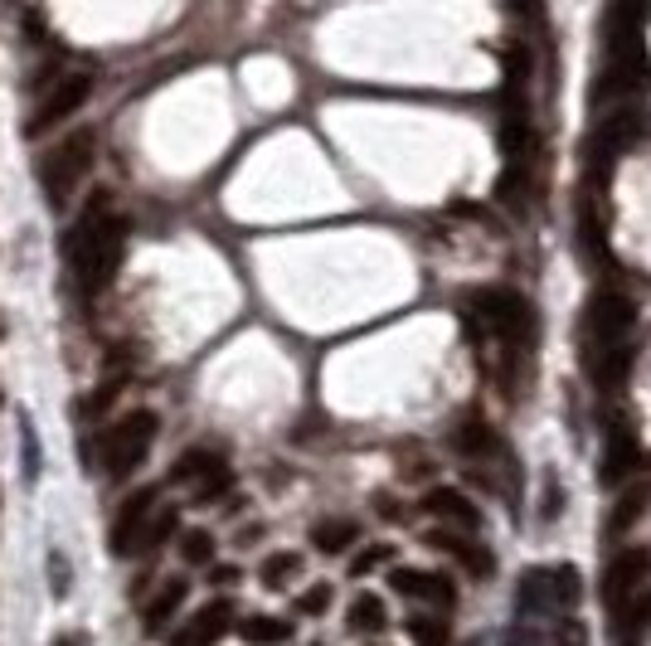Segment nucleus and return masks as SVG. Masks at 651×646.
<instances>
[{
	"instance_id": "obj_1",
	"label": "nucleus",
	"mask_w": 651,
	"mask_h": 646,
	"mask_svg": "<svg viewBox=\"0 0 651 646\" xmlns=\"http://www.w3.org/2000/svg\"><path fill=\"white\" fill-rule=\"evenodd\" d=\"M632 326L637 311L622 292H598L584 311V370L594 374V384L603 389H622L632 370Z\"/></svg>"
},
{
	"instance_id": "obj_2",
	"label": "nucleus",
	"mask_w": 651,
	"mask_h": 646,
	"mask_svg": "<svg viewBox=\"0 0 651 646\" xmlns=\"http://www.w3.org/2000/svg\"><path fill=\"white\" fill-rule=\"evenodd\" d=\"M69 263H73V277H78V287L88 292V297H97V292L113 287L117 267H122V253H127V224L113 214L103 219L97 229H88V234H69Z\"/></svg>"
},
{
	"instance_id": "obj_3",
	"label": "nucleus",
	"mask_w": 651,
	"mask_h": 646,
	"mask_svg": "<svg viewBox=\"0 0 651 646\" xmlns=\"http://www.w3.org/2000/svg\"><path fill=\"white\" fill-rule=\"evenodd\" d=\"M462 321L476 340H501L515 356L521 336H531V307L506 287H482L462 297Z\"/></svg>"
},
{
	"instance_id": "obj_4",
	"label": "nucleus",
	"mask_w": 651,
	"mask_h": 646,
	"mask_svg": "<svg viewBox=\"0 0 651 646\" xmlns=\"http://www.w3.org/2000/svg\"><path fill=\"white\" fill-rule=\"evenodd\" d=\"M93 156H97V137L93 127H78L69 131L64 141L49 151V161L40 166V186H44V200L54 204V210H64L73 200V190L83 186V176L93 170Z\"/></svg>"
},
{
	"instance_id": "obj_5",
	"label": "nucleus",
	"mask_w": 651,
	"mask_h": 646,
	"mask_svg": "<svg viewBox=\"0 0 651 646\" xmlns=\"http://www.w3.org/2000/svg\"><path fill=\"white\" fill-rule=\"evenodd\" d=\"M156 443V413L151 409H132L127 419H117L103 437V462L113 477H127V472L141 467V457L151 453Z\"/></svg>"
},
{
	"instance_id": "obj_6",
	"label": "nucleus",
	"mask_w": 651,
	"mask_h": 646,
	"mask_svg": "<svg viewBox=\"0 0 651 646\" xmlns=\"http://www.w3.org/2000/svg\"><path fill=\"white\" fill-rule=\"evenodd\" d=\"M584 599V583L574 564H555V569H535L521 589V607L535 613V607H574Z\"/></svg>"
},
{
	"instance_id": "obj_7",
	"label": "nucleus",
	"mask_w": 651,
	"mask_h": 646,
	"mask_svg": "<svg viewBox=\"0 0 651 646\" xmlns=\"http://www.w3.org/2000/svg\"><path fill=\"white\" fill-rule=\"evenodd\" d=\"M170 481H180V486H195V501H214V496H224L229 486H233V472L224 467V457H214V453H204V447H195V453H186L170 467Z\"/></svg>"
},
{
	"instance_id": "obj_8",
	"label": "nucleus",
	"mask_w": 651,
	"mask_h": 646,
	"mask_svg": "<svg viewBox=\"0 0 651 646\" xmlns=\"http://www.w3.org/2000/svg\"><path fill=\"white\" fill-rule=\"evenodd\" d=\"M88 93H93V73H69V78H59L54 83V93L44 97L40 107H34V117H30V137H44L49 127H59L64 117H73L83 103H88Z\"/></svg>"
},
{
	"instance_id": "obj_9",
	"label": "nucleus",
	"mask_w": 651,
	"mask_h": 646,
	"mask_svg": "<svg viewBox=\"0 0 651 646\" xmlns=\"http://www.w3.org/2000/svg\"><path fill=\"white\" fill-rule=\"evenodd\" d=\"M647 574H651V554L647 550H628V554H618L608 564V574H603V599L618 607V613H628V607L642 599V589H647Z\"/></svg>"
},
{
	"instance_id": "obj_10",
	"label": "nucleus",
	"mask_w": 651,
	"mask_h": 646,
	"mask_svg": "<svg viewBox=\"0 0 651 646\" xmlns=\"http://www.w3.org/2000/svg\"><path fill=\"white\" fill-rule=\"evenodd\" d=\"M647 467V453H642V443H637V433L628 428V423H612L608 428V453H603V481L608 486H618V481H628L632 472H642Z\"/></svg>"
},
{
	"instance_id": "obj_11",
	"label": "nucleus",
	"mask_w": 651,
	"mask_h": 646,
	"mask_svg": "<svg viewBox=\"0 0 651 646\" xmlns=\"http://www.w3.org/2000/svg\"><path fill=\"white\" fill-rule=\"evenodd\" d=\"M423 544L433 554H448V559H458V564L466 569V574H491V569H496V559H491V550L486 544H476V540H466L462 530H428L423 534Z\"/></svg>"
},
{
	"instance_id": "obj_12",
	"label": "nucleus",
	"mask_w": 651,
	"mask_h": 646,
	"mask_svg": "<svg viewBox=\"0 0 651 646\" xmlns=\"http://www.w3.org/2000/svg\"><path fill=\"white\" fill-rule=\"evenodd\" d=\"M151 516H156V486H141V491L122 506V516L113 520V554L117 559H127L132 550H137V534L146 530Z\"/></svg>"
},
{
	"instance_id": "obj_13",
	"label": "nucleus",
	"mask_w": 651,
	"mask_h": 646,
	"mask_svg": "<svg viewBox=\"0 0 651 646\" xmlns=\"http://www.w3.org/2000/svg\"><path fill=\"white\" fill-rule=\"evenodd\" d=\"M389 583H395L399 599H413V603H433V607L458 603V589H452L442 574H428V569H395Z\"/></svg>"
},
{
	"instance_id": "obj_14",
	"label": "nucleus",
	"mask_w": 651,
	"mask_h": 646,
	"mask_svg": "<svg viewBox=\"0 0 651 646\" xmlns=\"http://www.w3.org/2000/svg\"><path fill=\"white\" fill-rule=\"evenodd\" d=\"M423 510L433 520H442V530H476L482 526V510H476L472 501H466L462 491H452V486H433V491L423 496Z\"/></svg>"
},
{
	"instance_id": "obj_15",
	"label": "nucleus",
	"mask_w": 651,
	"mask_h": 646,
	"mask_svg": "<svg viewBox=\"0 0 651 646\" xmlns=\"http://www.w3.org/2000/svg\"><path fill=\"white\" fill-rule=\"evenodd\" d=\"M229 623H233V607L219 599V603H210V607H200V613L190 617L186 627L170 637V646H214L219 637L229 632Z\"/></svg>"
},
{
	"instance_id": "obj_16",
	"label": "nucleus",
	"mask_w": 651,
	"mask_h": 646,
	"mask_svg": "<svg viewBox=\"0 0 651 646\" xmlns=\"http://www.w3.org/2000/svg\"><path fill=\"white\" fill-rule=\"evenodd\" d=\"M452 447H458L462 457H472V462H482L491 453H501V437L496 428H491L486 419H476V413H466V419L452 428Z\"/></svg>"
},
{
	"instance_id": "obj_17",
	"label": "nucleus",
	"mask_w": 651,
	"mask_h": 646,
	"mask_svg": "<svg viewBox=\"0 0 651 646\" xmlns=\"http://www.w3.org/2000/svg\"><path fill=\"white\" fill-rule=\"evenodd\" d=\"M186 599H190V583H186V579H166L161 589H156V599L146 603V613H141V617H146V632H151V637H161L170 617L186 607Z\"/></svg>"
},
{
	"instance_id": "obj_18",
	"label": "nucleus",
	"mask_w": 651,
	"mask_h": 646,
	"mask_svg": "<svg viewBox=\"0 0 651 646\" xmlns=\"http://www.w3.org/2000/svg\"><path fill=\"white\" fill-rule=\"evenodd\" d=\"M355 540H360V526H355L350 516H330V520H322V526L312 530V544L322 554H340V550H350Z\"/></svg>"
},
{
	"instance_id": "obj_19",
	"label": "nucleus",
	"mask_w": 651,
	"mask_h": 646,
	"mask_svg": "<svg viewBox=\"0 0 651 646\" xmlns=\"http://www.w3.org/2000/svg\"><path fill=\"white\" fill-rule=\"evenodd\" d=\"M176 530H180V510L176 506H156V516L146 520V530L137 534V550L132 554H156Z\"/></svg>"
},
{
	"instance_id": "obj_20",
	"label": "nucleus",
	"mask_w": 651,
	"mask_h": 646,
	"mask_svg": "<svg viewBox=\"0 0 651 646\" xmlns=\"http://www.w3.org/2000/svg\"><path fill=\"white\" fill-rule=\"evenodd\" d=\"M239 637L249 646H273V642H287L292 637V623H282V617H267V613H249L239 623Z\"/></svg>"
},
{
	"instance_id": "obj_21",
	"label": "nucleus",
	"mask_w": 651,
	"mask_h": 646,
	"mask_svg": "<svg viewBox=\"0 0 651 646\" xmlns=\"http://www.w3.org/2000/svg\"><path fill=\"white\" fill-rule=\"evenodd\" d=\"M346 627L360 637V632H385L389 627V613H385V599H375V593H360V599L350 603L346 613Z\"/></svg>"
},
{
	"instance_id": "obj_22",
	"label": "nucleus",
	"mask_w": 651,
	"mask_h": 646,
	"mask_svg": "<svg viewBox=\"0 0 651 646\" xmlns=\"http://www.w3.org/2000/svg\"><path fill=\"white\" fill-rule=\"evenodd\" d=\"M403 632H409L413 646H452V627L442 623V617H433V613L409 617V623H403Z\"/></svg>"
},
{
	"instance_id": "obj_23",
	"label": "nucleus",
	"mask_w": 651,
	"mask_h": 646,
	"mask_svg": "<svg viewBox=\"0 0 651 646\" xmlns=\"http://www.w3.org/2000/svg\"><path fill=\"white\" fill-rule=\"evenodd\" d=\"M302 569V559L297 554H267L263 559V569H258V579L267 583V589H287V579Z\"/></svg>"
},
{
	"instance_id": "obj_24",
	"label": "nucleus",
	"mask_w": 651,
	"mask_h": 646,
	"mask_svg": "<svg viewBox=\"0 0 651 646\" xmlns=\"http://www.w3.org/2000/svg\"><path fill=\"white\" fill-rule=\"evenodd\" d=\"M180 559H186V564H210L214 559V534L210 530H186L180 534Z\"/></svg>"
},
{
	"instance_id": "obj_25",
	"label": "nucleus",
	"mask_w": 651,
	"mask_h": 646,
	"mask_svg": "<svg viewBox=\"0 0 651 646\" xmlns=\"http://www.w3.org/2000/svg\"><path fill=\"white\" fill-rule=\"evenodd\" d=\"M389 559H395V544H370L365 554H355L350 559V579H365V574H375V569H385Z\"/></svg>"
},
{
	"instance_id": "obj_26",
	"label": "nucleus",
	"mask_w": 651,
	"mask_h": 646,
	"mask_svg": "<svg viewBox=\"0 0 651 646\" xmlns=\"http://www.w3.org/2000/svg\"><path fill=\"white\" fill-rule=\"evenodd\" d=\"M647 510V491H632V496H622V506H618V516H612V534H622L632 526L637 516Z\"/></svg>"
},
{
	"instance_id": "obj_27",
	"label": "nucleus",
	"mask_w": 651,
	"mask_h": 646,
	"mask_svg": "<svg viewBox=\"0 0 651 646\" xmlns=\"http://www.w3.org/2000/svg\"><path fill=\"white\" fill-rule=\"evenodd\" d=\"M326 607H330V583H312L306 593H297V613L316 617V613H326Z\"/></svg>"
},
{
	"instance_id": "obj_28",
	"label": "nucleus",
	"mask_w": 651,
	"mask_h": 646,
	"mask_svg": "<svg viewBox=\"0 0 651 646\" xmlns=\"http://www.w3.org/2000/svg\"><path fill=\"white\" fill-rule=\"evenodd\" d=\"M210 579H214V583H224V589H229V583H239V569L219 564V569H210Z\"/></svg>"
},
{
	"instance_id": "obj_29",
	"label": "nucleus",
	"mask_w": 651,
	"mask_h": 646,
	"mask_svg": "<svg viewBox=\"0 0 651 646\" xmlns=\"http://www.w3.org/2000/svg\"><path fill=\"white\" fill-rule=\"evenodd\" d=\"M54 646H83V637H54Z\"/></svg>"
}]
</instances>
